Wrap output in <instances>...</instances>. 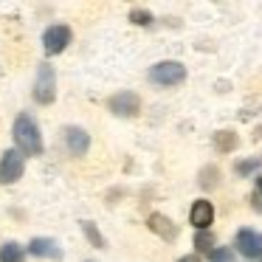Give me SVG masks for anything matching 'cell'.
Segmentation results:
<instances>
[{"mask_svg": "<svg viewBox=\"0 0 262 262\" xmlns=\"http://www.w3.org/2000/svg\"><path fill=\"white\" fill-rule=\"evenodd\" d=\"M14 141H17L20 152H26V155H40L42 152L40 127H37V121L31 119L29 113H20L17 119H14Z\"/></svg>", "mask_w": 262, "mask_h": 262, "instance_id": "6da1fadb", "label": "cell"}, {"mask_svg": "<svg viewBox=\"0 0 262 262\" xmlns=\"http://www.w3.org/2000/svg\"><path fill=\"white\" fill-rule=\"evenodd\" d=\"M34 99L40 104H51L57 99V74H54V65L42 62L37 71V85H34Z\"/></svg>", "mask_w": 262, "mask_h": 262, "instance_id": "7a4b0ae2", "label": "cell"}, {"mask_svg": "<svg viewBox=\"0 0 262 262\" xmlns=\"http://www.w3.org/2000/svg\"><path fill=\"white\" fill-rule=\"evenodd\" d=\"M149 79L155 85H164V88H172V85H181L186 79V68L175 59H166V62H158L152 71H149Z\"/></svg>", "mask_w": 262, "mask_h": 262, "instance_id": "3957f363", "label": "cell"}, {"mask_svg": "<svg viewBox=\"0 0 262 262\" xmlns=\"http://www.w3.org/2000/svg\"><path fill=\"white\" fill-rule=\"evenodd\" d=\"M26 164H23V152L20 149H6L0 158V183H14L20 181Z\"/></svg>", "mask_w": 262, "mask_h": 262, "instance_id": "277c9868", "label": "cell"}, {"mask_svg": "<svg viewBox=\"0 0 262 262\" xmlns=\"http://www.w3.org/2000/svg\"><path fill=\"white\" fill-rule=\"evenodd\" d=\"M141 110V99L136 96L133 91H121L110 99V113L121 116V119H130V116H138Z\"/></svg>", "mask_w": 262, "mask_h": 262, "instance_id": "5b68a950", "label": "cell"}, {"mask_svg": "<svg viewBox=\"0 0 262 262\" xmlns=\"http://www.w3.org/2000/svg\"><path fill=\"white\" fill-rule=\"evenodd\" d=\"M65 147H68V152L74 155V158H82V155L88 152V147H91V136H88V130H82V127H65Z\"/></svg>", "mask_w": 262, "mask_h": 262, "instance_id": "8992f818", "label": "cell"}, {"mask_svg": "<svg viewBox=\"0 0 262 262\" xmlns=\"http://www.w3.org/2000/svg\"><path fill=\"white\" fill-rule=\"evenodd\" d=\"M237 251L248 259H256L262 256V234L259 231H251V228H243L237 234Z\"/></svg>", "mask_w": 262, "mask_h": 262, "instance_id": "52a82bcc", "label": "cell"}, {"mask_svg": "<svg viewBox=\"0 0 262 262\" xmlns=\"http://www.w3.org/2000/svg\"><path fill=\"white\" fill-rule=\"evenodd\" d=\"M71 42V29L68 26H51V29L46 31V37H42V46H46V51L51 54H62L65 46Z\"/></svg>", "mask_w": 262, "mask_h": 262, "instance_id": "ba28073f", "label": "cell"}, {"mask_svg": "<svg viewBox=\"0 0 262 262\" xmlns=\"http://www.w3.org/2000/svg\"><path fill=\"white\" fill-rule=\"evenodd\" d=\"M189 220H192V226L198 231H209L211 220H214V206L209 200H194L192 211H189Z\"/></svg>", "mask_w": 262, "mask_h": 262, "instance_id": "9c48e42d", "label": "cell"}, {"mask_svg": "<svg viewBox=\"0 0 262 262\" xmlns=\"http://www.w3.org/2000/svg\"><path fill=\"white\" fill-rule=\"evenodd\" d=\"M29 251L34 256H46V259H62V248H59V243L51 237H34L29 245Z\"/></svg>", "mask_w": 262, "mask_h": 262, "instance_id": "30bf717a", "label": "cell"}, {"mask_svg": "<svg viewBox=\"0 0 262 262\" xmlns=\"http://www.w3.org/2000/svg\"><path fill=\"white\" fill-rule=\"evenodd\" d=\"M147 226H149V231L158 234V237H164L166 243H172V239L178 237V226H175V223H172L166 214H158V211H155V214H149Z\"/></svg>", "mask_w": 262, "mask_h": 262, "instance_id": "8fae6325", "label": "cell"}, {"mask_svg": "<svg viewBox=\"0 0 262 262\" xmlns=\"http://www.w3.org/2000/svg\"><path fill=\"white\" fill-rule=\"evenodd\" d=\"M237 144H239V138H237V133H231V130H220L214 136V147L220 149V152H231Z\"/></svg>", "mask_w": 262, "mask_h": 262, "instance_id": "7c38bea8", "label": "cell"}, {"mask_svg": "<svg viewBox=\"0 0 262 262\" xmlns=\"http://www.w3.org/2000/svg\"><path fill=\"white\" fill-rule=\"evenodd\" d=\"M23 259H26V251L17 243H6L0 248V262H23Z\"/></svg>", "mask_w": 262, "mask_h": 262, "instance_id": "4fadbf2b", "label": "cell"}, {"mask_svg": "<svg viewBox=\"0 0 262 262\" xmlns=\"http://www.w3.org/2000/svg\"><path fill=\"white\" fill-rule=\"evenodd\" d=\"M82 231H85V237H88V243L93 245V248H104V237L99 234V228H96V223H82Z\"/></svg>", "mask_w": 262, "mask_h": 262, "instance_id": "5bb4252c", "label": "cell"}, {"mask_svg": "<svg viewBox=\"0 0 262 262\" xmlns=\"http://www.w3.org/2000/svg\"><path fill=\"white\" fill-rule=\"evenodd\" d=\"M194 248L203 251V254H209V251L214 248V237H211V231H198L194 234Z\"/></svg>", "mask_w": 262, "mask_h": 262, "instance_id": "9a60e30c", "label": "cell"}, {"mask_svg": "<svg viewBox=\"0 0 262 262\" xmlns=\"http://www.w3.org/2000/svg\"><path fill=\"white\" fill-rule=\"evenodd\" d=\"M130 20H133L136 26H149V23H152V14H149L147 9H133V12H130Z\"/></svg>", "mask_w": 262, "mask_h": 262, "instance_id": "2e32d148", "label": "cell"}, {"mask_svg": "<svg viewBox=\"0 0 262 262\" xmlns=\"http://www.w3.org/2000/svg\"><path fill=\"white\" fill-rule=\"evenodd\" d=\"M262 166V158H251V161H239L237 164V175H248V172L259 169Z\"/></svg>", "mask_w": 262, "mask_h": 262, "instance_id": "e0dca14e", "label": "cell"}, {"mask_svg": "<svg viewBox=\"0 0 262 262\" xmlns=\"http://www.w3.org/2000/svg\"><path fill=\"white\" fill-rule=\"evenodd\" d=\"M214 178H217V169H206L203 175H200V183H203L206 189H211V186H214V183H217Z\"/></svg>", "mask_w": 262, "mask_h": 262, "instance_id": "ac0fdd59", "label": "cell"}, {"mask_svg": "<svg viewBox=\"0 0 262 262\" xmlns=\"http://www.w3.org/2000/svg\"><path fill=\"white\" fill-rule=\"evenodd\" d=\"M231 259V251L223 248V251H211V262H228Z\"/></svg>", "mask_w": 262, "mask_h": 262, "instance_id": "d6986e66", "label": "cell"}, {"mask_svg": "<svg viewBox=\"0 0 262 262\" xmlns=\"http://www.w3.org/2000/svg\"><path fill=\"white\" fill-rule=\"evenodd\" d=\"M178 262H200V256L198 254H189V256H181Z\"/></svg>", "mask_w": 262, "mask_h": 262, "instance_id": "ffe728a7", "label": "cell"}, {"mask_svg": "<svg viewBox=\"0 0 262 262\" xmlns=\"http://www.w3.org/2000/svg\"><path fill=\"white\" fill-rule=\"evenodd\" d=\"M256 194H262V175L256 178Z\"/></svg>", "mask_w": 262, "mask_h": 262, "instance_id": "44dd1931", "label": "cell"}]
</instances>
